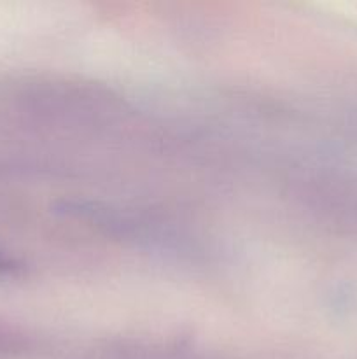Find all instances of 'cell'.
I'll return each mask as SVG.
<instances>
[{
	"label": "cell",
	"instance_id": "cell-1",
	"mask_svg": "<svg viewBox=\"0 0 357 359\" xmlns=\"http://www.w3.org/2000/svg\"><path fill=\"white\" fill-rule=\"evenodd\" d=\"M6 269H9V263H7L6 258L0 256V270H6Z\"/></svg>",
	"mask_w": 357,
	"mask_h": 359
}]
</instances>
